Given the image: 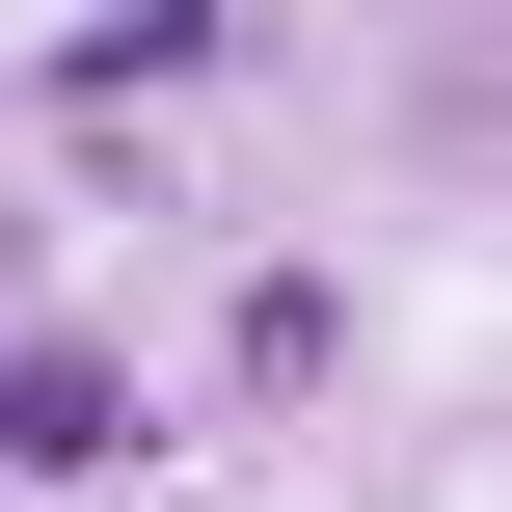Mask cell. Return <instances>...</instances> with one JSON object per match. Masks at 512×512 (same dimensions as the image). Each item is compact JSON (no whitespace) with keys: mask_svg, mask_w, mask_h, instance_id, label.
<instances>
[{"mask_svg":"<svg viewBox=\"0 0 512 512\" xmlns=\"http://www.w3.org/2000/svg\"><path fill=\"white\" fill-rule=\"evenodd\" d=\"M324 378H351V297L324 270H243V405H324Z\"/></svg>","mask_w":512,"mask_h":512,"instance_id":"cell-1","label":"cell"}]
</instances>
